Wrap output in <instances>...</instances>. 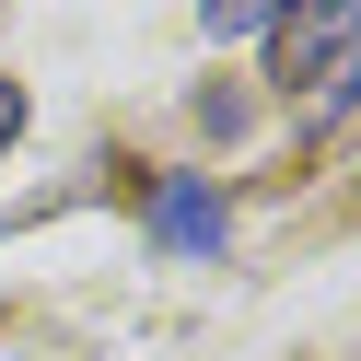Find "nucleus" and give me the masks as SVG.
<instances>
[{
	"instance_id": "nucleus-1",
	"label": "nucleus",
	"mask_w": 361,
	"mask_h": 361,
	"mask_svg": "<svg viewBox=\"0 0 361 361\" xmlns=\"http://www.w3.org/2000/svg\"><path fill=\"white\" fill-rule=\"evenodd\" d=\"M350 24H361V0H291V24H280V82H314Z\"/></svg>"
},
{
	"instance_id": "nucleus-2",
	"label": "nucleus",
	"mask_w": 361,
	"mask_h": 361,
	"mask_svg": "<svg viewBox=\"0 0 361 361\" xmlns=\"http://www.w3.org/2000/svg\"><path fill=\"white\" fill-rule=\"evenodd\" d=\"M152 233H164L175 257H210V245H221V198H210V175H164V198H152Z\"/></svg>"
},
{
	"instance_id": "nucleus-3",
	"label": "nucleus",
	"mask_w": 361,
	"mask_h": 361,
	"mask_svg": "<svg viewBox=\"0 0 361 361\" xmlns=\"http://www.w3.org/2000/svg\"><path fill=\"white\" fill-rule=\"evenodd\" d=\"M198 24H210V35H280L291 0H198Z\"/></svg>"
},
{
	"instance_id": "nucleus-4",
	"label": "nucleus",
	"mask_w": 361,
	"mask_h": 361,
	"mask_svg": "<svg viewBox=\"0 0 361 361\" xmlns=\"http://www.w3.org/2000/svg\"><path fill=\"white\" fill-rule=\"evenodd\" d=\"M314 105H326V117H350V105H361V47H350V59H338V71H326V82H314Z\"/></svg>"
},
{
	"instance_id": "nucleus-5",
	"label": "nucleus",
	"mask_w": 361,
	"mask_h": 361,
	"mask_svg": "<svg viewBox=\"0 0 361 361\" xmlns=\"http://www.w3.org/2000/svg\"><path fill=\"white\" fill-rule=\"evenodd\" d=\"M12 128H24V94H12V82H0V140H12Z\"/></svg>"
}]
</instances>
